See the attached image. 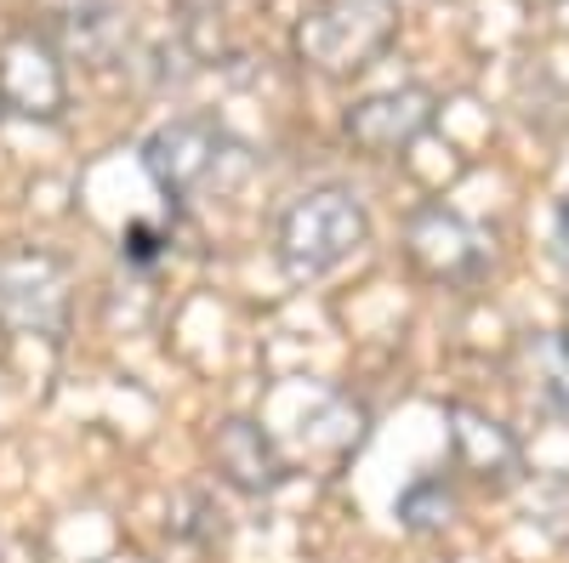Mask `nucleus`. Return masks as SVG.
<instances>
[{
    "label": "nucleus",
    "instance_id": "10",
    "mask_svg": "<svg viewBox=\"0 0 569 563\" xmlns=\"http://www.w3.org/2000/svg\"><path fill=\"white\" fill-rule=\"evenodd\" d=\"M530 393L547 415H563L569 421V348L541 336L530 342Z\"/></svg>",
    "mask_w": 569,
    "mask_h": 563
},
{
    "label": "nucleus",
    "instance_id": "4",
    "mask_svg": "<svg viewBox=\"0 0 569 563\" xmlns=\"http://www.w3.org/2000/svg\"><path fill=\"white\" fill-rule=\"evenodd\" d=\"M0 319L12 331H34V336H63L69 324V279L63 262L46 251H7L0 257Z\"/></svg>",
    "mask_w": 569,
    "mask_h": 563
},
{
    "label": "nucleus",
    "instance_id": "8",
    "mask_svg": "<svg viewBox=\"0 0 569 563\" xmlns=\"http://www.w3.org/2000/svg\"><path fill=\"white\" fill-rule=\"evenodd\" d=\"M450 421H456V461L467 466L479 484H490V490H507L518 473H525V455H518V439L501 428V421H490V415H479V410H450Z\"/></svg>",
    "mask_w": 569,
    "mask_h": 563
},
{
    "label": "nucleus",
    "instance_id": "3",
    "mask_svg": "<svg viewBox=\"0 0 569 563\" xmlns=\"http://www.w3.org/2000/svg\"><path fill=\"white\" fill-rule=\"evenodd\" d=\"M399 34L393 0H313L297 23V52L319 74H353L382 58Z\"/></svg>",
    "mask_w": 569,
    "mask_h": 563
},
{
    "label": "nucleus",
    "instance_id": "9",
    "mask_svg": "<svg viewBox=\"0 0 569 563\" xmlns=\"http://www.w3.org/2000/svg\"><path fill=\"white\" fill-rule=\"evenodd\" d=\"M211 455L240 490H273L284 479V461H279L273 439L257 428V421H228V428L217 433V444H211Z\"/></svg>",
    "mask_w": 569,
    "mask_h": 563
},
{
    "label": "nucleus",
    "instance_id": "1",
    "mask_svg": "<svg viewBox=\"0 0 569 563\" xmlns=\"http://www.w3.org/2000/svg\"><path fill=\"white\" fill-rule=\"evenodd\" d=\"M142 165L160 182V194L211 200V194H228V188L251 171V149L240 137H228L217 120L182 114V120H166L149 143H142Z\"/></svg>",
    "mask_w": 569,
    "mask_h": 563
},
{
    "label": "nucleus",
    "instance_id": "2",
    "mask_svg": "<svg viewBox=\"0 0 569 563\" xmlns=\"http://www.w3.org/2000/svg\"><path fill=\"white\" fill-rule=\"evenodd\" d=\"M365 240H370V217L348 188H313L279 217V262L291 279H319L342 268Z\"/></svg>",
    "mask_w": 569,
    "mask_h": 563
},
{
    "label": "nucleus",
    "instance_id": "7",
    "mask_svg": "<svg viewBox=\"0 0 569 563\" xmlns=\"http://www.w3.org/2000/svg\"><path fill=\"white\" fill-rule=\"evenodd\" d=\"M410 251L427 273H439V279H479L490 268L485 233L467 228L456 211H439V205H427L410 222Z\"/></svg>",
    "mask_w": 569,
    "mask_h": 563
},
{
    "label": "nucleus",
    "instance_id": "5",
    "mask_svg": "<svg viewBox=\"0 0 569 563\" xmlns=\"http://www.w3.org/2000/svg\"><path fill=\"white\" fill-rule=\"evenodd\" d=\"M69 103L63 63L40 34H12L0 46V109L23 120H58Z\"/></svg>",
    "mask_w": 569,
    "mask_h": 563
},
{
    "label": "nucleus",
    "instance_id": "12",
    "mask_svg": "<svg viewBox=\"0 0 569 563\" xmlns=\"http://www.w3.org/2000/svg\"><path fill=\"white\" fill-rule=\"evenodd\" d=\"M558 257H563V268H569V200L558 205Z\"/></svg>",
    "mask_w": 569,
    "mask_h": 563
},
{
    "label": "nucleus",
    "instance_id": "11",
    "mask_svg": "<svg viewBox=\"0 0 569 563\" xmlns=\"http://www.w3.org/2000/svg\"><path fill=\"white\" fill-rule=\"evenodd\" d=\"M450 512H456V495L445 490V479H416L405 490V501H399V519L410 530H445Z\"/></svg>",
    "mask_w": 569,
    "mask_h": 563
},
{
    "label": "nucleus",
    "instance_id": "6",
    "mask_svg": "<svg viewBox=\"0 0 569 563\" xmlns=\"http://www.w3.org/2000/svg\"><path fill=\"white\" fill-rule=\"evenodd\" d=\"M433 125V91L421 86H393V91H370V98H359L342 120V131L353 137V143L365 154H399L410 149L416 137Z\"/></svg>",
    "mask_w": 569,
    "mask_h": 563
}]
</instances>
